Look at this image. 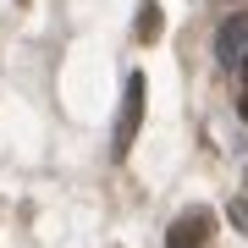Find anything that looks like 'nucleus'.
Returning a JSON list of instances; mask_svg holds the SVG:
<instances>
[{"instance_id":"obj_1","label":"nucleus","mask_w":248,"mask_h":248,"mask_svg":"<svg viewBox=\"0 0 248 248\" xmlns=\"http://www.w3.org/2000/svg\"><path fill=\"white\" fill-rule=\"evenodd\" d=\"M138 127H143V72H133V78H127V94H122V127H116V155L133 149Z\"/></svg>"},{"instance_id":"obj_2","label":"nucleus","mask_w":248,"mask_h":248,"mask_svg":"<svg viewBox=\"0 0 248 248\" xmlns=\"http://www.w3.org/2000/svg\"><path fill=\"white\" fill-rule=\"evenodd\" d=\"M243 50H248V17L237 11V17H226L221 33H215V61H221V66H237Z\"/></svg>"},{"instance_id":"obj_3","label":"nucleus","mask_w":248,"mask_h":248,"mask_svg":"<svg viewBox=\"0 0 248 248\" xmlns=\"http://www.w3.org/2000/svg\"><path fill=\"white\" fill-rule=\"evenodd\" d=\"M210 226H215V215H210V210H187L182 221H171L166 248H199L204 237H210Z\"/></svg>"},{"instance_id":"obj_4","label":"nucleus","mask_w":248,"mask_h":248,"mask_svg":"<svg viewBox=\"0 0 248 248\" xmlns=\"http://www.w3.org/2000/svg\"><path fill=\"white\" fill-rule=\"evenodd\" d=\"M232 226L248 232V199H232Z\"/></svg>"},{"instance_id":"obj_5","label":"nucleus","mask_w":248,"mask_h":248,"mask_svg":"<svg viewBox=\"0 0 248 248\" xmlns=\"http://www.w3.org/2000/svg\"><path fill=\"white\" fill-rule=\"evenodd\" d=\"M237 110H243V122H248V66H243V94H237Z\"/></svg>"}]
</instances>
